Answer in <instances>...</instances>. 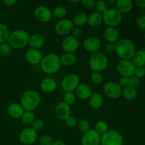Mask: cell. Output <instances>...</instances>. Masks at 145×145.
<instances>
[{
    "instance_id": "obj_1",
    "label": "cell",
    "mask_w": 145,
    "mask_h": 145,
    "mask_svg": "<svg viewBox=\"0 0 145 145\" xmlns=\"http://www.w3.org/2000/svg\"><path fill=\"white\" fill-rule=\"evenodd\" d=\"M135 52V45L128 38H121L116 43V53L121 59L131 60Z\"/></svg>"
},
{
    "instance_id": "obj_2",
    "label": "cell",
    "mask_w": 145,
    "mask_h": 145,
    "mask_svg": "<svg viewBox=\"0 0 145 145\" xmlns=\"http://www.w3.org/2000/svg\"><path fill=\"white\" fill-rule=\"evenodd\" d=\"M40 95L35 90H27L23 93L20 99V104L25 110L33 111L40 103Z\"/></svg>"
},
{
    "instance_id": "obj_3",
    "label": "cell",
    "mask_w": 145,
    "mask_h": 145,
    "mask_svg": "<svg viewBox=\"0 0 145 145\" xmlns=\"http://www.w3.org/2000/svg\"><path fill=\"white\" fill-rule=\"evenodd\" d=\"M40 68L47 74H56L61 68L59 56L55 53H48L42 57L40 62Z\"/></svg>"
},
{
    "instance_id": "obj_4",
    "label": "cell",
    "mask_w": 145,
    "mask_h": 145,
    "mask_svg": "<svg viewBox=\"0 0 145 145\" xmlns=\"http://www.w3.org/2000/svg\"><path fill=\"white\" fill-rule=\"evenodd\" d=\"M30 35L24 30H15L10 33L7 42L11 48L16 50L23 49L28 45Z\"/></svg>"
},
{
    "instance_id": "obj_5",
    "label": "cell",
    "mask_w": 145,
    "mask_h": 145,
    "mask_svg": "<svg viewBox=\"0 0 145 145\" xmlns=\"http://www.w3.org/2000/svg\"><path fill=\"white\" fill-rule=\"evenodd\" d=\"M89 65L92 72L101 73L108 66V59L103 52H97L91 54L89 57Z\"/></svg>"
},
{
    "instance_id": "obj_6",
    "label": "cell",
    "mask_w": 145,
    "mask_h": 145,
    "mask_svg": "<svg viewBox=\"0 0 145 145\" xmlns=\"http://www.w3.org/2000/svg\"><path fill=\"white\" fill-rule=\"evenodd\" d=\"M103 15V22L107 27H113L120 25L123 21V14L116 8H108Z\"/></svg>"
},
{
    "instance_id": "obj_7",
    "label": "cell",
    "mask_w": 145,
    "mask_h": 145,
    "mask_svg": "<svg viewBox=\"0 0 145 145\" xmlns=\"http://www.w3.org/2000/svg\"><path fill=\"white\" fill-rule=\"evenodd\" d=\"M100 145H123V137L116 130H108L101 136Z\"/></svg>"
},
{
    "instance_id": "obj_8",
    "label": "cell",
    "mask_w": 145,
    "mask_h": 145,
    "mask_svg": "<svg viewBox=\"0 0 145 145\" xmlns=\"http://www.w3.org/2000/svg\"><path fill=\"white\" fill-rule=\"evenodd\" d=\"M80 84V79L76 74H69L62 80V88L65 92H74Z\"/></svg>"
},
{
    "instance_id": "obj_9",
    "label": "cell",
    "mask_w": 145,
    "mask_h": 145,
    "mask_svg": "<svg viewBox=\"0 0 145 145\" xmlns=\"http://www.w3.org/2000/svg\"><path fill=\"white\" fill-rule=\"evenodd\" d=\"M117 71L121 76H133L135 71V66L130 59H120L117 64Z\"/></svg>"
},
{
    "instance_id": "obj_10",
    "label": "cell",
    "mask_w": 145,
    "mask_h": 145,
    "mask_svg": "<svg viewBox=\"0 0 145 145\" xmlns=\"http://www.w3.org/2000/svg\"><path fill=\"white\" fill-rule=\"evenodd\" d=\"M103 92L108 98L112 99H119L122 96L123 88L115 82H108L103 87Z\"/></svg>"
},
{
    "instance_id": "obj_11",
    "label": "cell",
    "mask_w": 145,
    "mask_h": 145,
    "mask_svg": "<svg viewBox=\"0 0 145 145\" xmlns=\"http://www.w3.org/2000/svg\"><path fill=\"white\" fill-rule=\"evenodd\" d=\"M74 28L73 22L69 18H63L58 21L55 25V31L59 35H67L72 33Z\"/></svg>"
},
{
    "instance_id": "obj_12",
    "label": "cell",
    "mask_w": 145,
    "mask_h": 145,
    "mask_svg": "<svg viewBox=\"0 0 145 145\" xmlns=\"http://www.w3.org/2000/svg\"><path fill=\"white\" fill-rule=\"evenodd\" d=\"M38 139V133L31 127H26L21 131L18 135L20 142L25 145L33 144Z\"/></svg>"
},
{
    "instance_id": "obj_13",
    "label": "cell",
    "mask_w": 145,
    "mask_h": 145,
    "mask_svg": "<svg viewBox=\"0 0 145 145\" xmlns=\"http://www.w3.org/2000/svg\"><path fill=\"white\" fill-rule=\"evenodd\" d=\"M33 14L35 19L42 24L50 22L53 17L52 11L45 6H39L36 7L34 10Z\"/></svg>"
},
{
    "instance_id": "obj_14",
    "label": "cell",
    "mask_w": 145,
    "mask_h": 145,
    "mask_svg": "<svg viewBox=\"0 0 145 145\" xmlns=\"http://www.w3.org/2000/svg\"><path fill=\"white\" fill-rule=\"evenodd\" d=\"M83 46L86 52L93 54L99 52L101 48V42L97 37L91 36L84 40Z\"/></svg>"
},
{
    "instance_id": "obj_15",
    "label": "cell",
    "mask_w": 145,
    "mask_h": 145,
    "mask_svg": "<svg viewBox=\"0 0 145 145\" xmlns=\"http://www.w3.org/2000/svg\"><path fill=\"white\" fill-rule=\"evenodd\" d=\"M80 42L79 39L74 38L72 35H68L62 40V48L65 52L74 53L79 48Z\"/></svg>"
},
{
    "instance_id": "obj_16",
    "label": "cell",
    "mask_w": 145,
    "mask_h": 145,
    "mask_svg": "<svg viewBox=\"0 0 145 145\" xmlns=\"http://www.w3.org/2000/svg\"><path fill=\"white\" fill-rule=\"evenodd\" d=\"M81 142L82 145H100L101 135L95 131L94 129H91L86 133H84Z\"/></svg>"
},
{
    "instance_id": "obj_17",
    "label": "cell",
    "mask_w": 145,
    "mask_h": 145,
    "mask_svg": "<svg viewBox=\"0 0 145 145\" xmlns=\"http://www.w3.org/2000/svg\"><path fill=\"white\" fill-rule=\"evenodd\" d=\"M55 115L58 119L65 121V119L71 116V107L70 106L65 103V102H59L55 107Z\"/></svg>"
},
{
    "instance_id": "obj_18",
    "label": "cell",
    "mask_w": 145,
    "mask_h": 145,
    "mask_svg": "<svg viewBox=\"0 0 145 145\" xmlns=\"http://www.w3.org/2000/svg\"><path fill=\"white\" fill-rule=\"evenodd\" d=\"M25 57L27 62L32 65H40L43 57L42 52L40 51V50L34 48H29L27 50Z\"/></svg>"
},
{
    "instance_id": "obj_19",
    "label": "cell",
    "mask_w": 145,
    "mask_h": 145,
    "mask_svg": "<svg viewBox=\"0 0 145 145\" xmlns=\"http://www.w3.org/2000/svg\"><path fill=\"white\" fill-rule=\"evenodd\" d=\"M75 94L82 100H89L93 94V91L87 84H80L75 90Z\"/></svg>"
},
{
    "instance_id": "obj_20",
    "label": "cell",
    "mask_w": 145,
    "mask_h": 145,
    "mask_svg": "<svg viewBox=\"0 0 145 145\" xmlns=\"http://www.w3.org/2000/svg\"><path fill=\"white\" fill-rule=\"evenodd\" d=\"M103 37L108 43L116 44L120 40V33L116 28L107 27L103 31Z\"/></svg>"
},
{
    "instance_id": "obj_21",
    "label": "cell",
    "mask_w": 145,
    "mask_h": 145,
    "mask_svg": "<svg viewBox=\"0 0 145 145\" xmlns=\"http://www.w3.org/2000/svg\"><path fill=\"white\" fill-rule=\"evenodd\" d=\"M57 87L56 81L50 77H46L42 79L40 84V88L43 92L50 93L55 91Z\"/></svg>"
},
{
    "instance_id": "obj_22",
    "label": "cell",
    "mask_w": 145,
    "mask_h": 145,
    "mask_svg": "<svg viewBox=\"0 0 145 145\" xmlns=\"http://www.w3.org/2000/svg\"><path fill=\"white\" fill-rule=\"evenodd\" d=\"M25 112L24 108L20 103H12L7 108V113L8 116L14 119L21 118L24 113Z\"/></svg>"
},
{
    "instance_id": "obj_23",
    "label": "cell",
    "mask_w": 145,
    "mask_h": 145,
    "mask_svg": "<svg viewBox=\"0 0 145 145\" xmlns=\"http://www.w3.org/2000/svg\"><path fill=\"white\" fill-rule=\"evenodd\" d=\"M45 38L42 34L35 33L32 35H30L28 45L31 48L39 50L45 45Z\"/></svg>"
},
{
    "instance_id": "obj_24",
    "label": "cell",
    "mask_w": 145,
    "mask_h": 145,
    "mask_svg": "<svg viewBox=\"0 0 145 145\" xmlns=\"http://www.w3.org/2000/svg\"><path fill=\"white\" fill-rule=\"evenodd\" d=\"M116 8L122 14L129 13L133 7L132 0H117L116 1Z\"/></svg>"
},
{
    "instance_id": "obj_25",
    "label": "cell",
    "mask_w": 145,
    "mask_h": 145,
    "mask_svg": "<svg viewBox=\"0 0 145 145\" xmlns=\"http://www.w3.org/2000/svg\"><path fill=\"white\" fill-rule=\"evenodd\" d=\"M104 99L103 96L99 93H95L91 95L89 99V104L92 109L98 110L103 106Z\"/></svg>"
},
{
    "instance_id": "obj_26",
    "label": "cell",
    "mask_w": 145,
    "mask_h": 145,
    "mask_svg": "<svg viewBox=\"0 0 145 145\" xmlns=\"http://www.w3.org/2000/svg\"><path fill=\"white\" fill-rule=\"evenodd\" d=\"M61 66L71 67L74 65L76 62V57L74 53L65 52L59 56Z\"/></svg>"
},
{
    "instance_id": "obj_27",
    "label": "cell",
    "mask_w": 145,
    "mask_h": 145,
    "mask_svg": "<svg viewBox=\"0 0 145 145\" xmlns=\"http://www.w3.org/2000/svg\"><path fill=\"white\" fill-rule=\"evenodd\" d=\"M103 23V15L96 11L88 15L87 24L91 27H98Z\"/></svg>"
},
{
    "instance_id": "obj_28",
    "label": "cell",
    "mask_w": 145,
    "mask_h": 145,
    "mask_svg": "<svg viewBox=\"0 0 145 145\" xmlns=\"http://www.w3.org/2000/svg\"><path fill=\"white\" fill-rule=\"evenodd\" d=\"M131 61L135 67H144L145 65V50H140L136 51Z\"/></svg>"
},
{
    "instance_id": "obj_29",
    "label": "cell",
    "mask_w": 145,
    "mask_h": 145,
    "mask_svg": "<svg viewBox=\"0 0 145 145\" xmlns=\"http://www.w3.org/2000/svg\"><path fill=\"white\" fill-rule=\"evenodd\" d=\"M88 21V15L84 12H79L74 16L73 22L74 25H76V27L83 26L87 24Z\"/></svg>"
},
{
    "instance_id": "obj_30",
    "label": "cell",
    "mask_w": 145,
    "mask_h": 145,
    "mask_svg": "<svg viewBox=\"0 0 145 145\" xmlns=\"http://www.w3.org/2000/svg\"><path fill=\"white\" fill-rule=\"evenodd\" d=\"M122 96L126 100L133 101L137 98V91L135 88L129 86L125 88H123V91H122Z\"/></svg>"
},
{
    "instance_id": "obj_31",
    "label": "cell",
    "mask_w": 145,
    "mask_h": 145,
    "mask_svg": "<svg viewBox=\"0 0 145 145\" xmlns=\"http://www.w3.org/2000/svg\"><path fill=\"white\" fill-rule=\"evenodd\" d=\"M21 120L24 125H31L34 122V120H35V117L33 113V111L25 110L23 116H21Z\"/></svg>"
},
{
    "instance_id": "obj_32",
    "label": "cell",
    "mask_w": 145,
    "mask_h": 145,
    "mask_svg": "<svg viewBox=\"0 0 145 145\" xmlns=\"http://www.w3.org/2000/svg\"><path fill=\"white\" fill-rule=\"evenodd\" d=\"M52 16L61 20L65 18V17L67 16V8L65 7L57 6V7H56L52 10Z\"/></svg>"
},
{
    "instance_id": "obj_33",
    "label": "cell",
    "mask_w": 145,
    "mask_h": 145,
    "mask_svg": "<svg viewBox=\"0 0 145 145\" xmlns=\"http://www.w3.org/2000/svg\"><path fill=\"white\" fill-rule=\"evenodd\" d=\"M10 33L8 27L6 24L0 23V43L7 42Z\"/></svg>"
},
{
    "instance_id": "obj_34",
    "label": "cell",
    "mask_w": 145,
    "mask_h": 145,
    "mask_svg": "<svg viewBox=\"0 0 145 145\" xmlns=\"http://www.w3.org/2000/svg\"><path fill=\"white\" fill-rule=\"evenodd\" d=\"M95 131L100 135L101 136L103 135V134L106 133L108 129V125L106 122L103 121V120H99L95 125Z\"/></svg>"
},
{
    "instance_id": "obj_35",
    "label": "cell",
    "mask_w": 145,
    "mask_h": 145,
    "mask_svg": "<svg viewBox=\"0 0 145 145\" xmlns=\"http://www.w3.org/2000/svg\"><path fill=\"white\" fill-rule=\"evenodd\" d=\"M108 5L107 4L106 1H104V0H99V1H96L94 8H96V12L103 14L108 9Z\"/></svg>"
},
{
    "instance_id": "obj_36",
    "label": "cell",
    "mask_w": 145,
    "mask_h": 145,
    "mask_svg": "<svg viewBox=\"0 0 145 145\" xmlns=\"http://www.w3.org/2000/svg\"><path fill=\"white\" fill-rule=\"evenodd\" d=\"M76 96L74 92H65L63 97V102L69 106L74 104L76 102Z\"/></svg>"
},
{
    "instance_id": "obj_37",
    "label": "cell",
    "mask_w": 145,
    "mask_h": 145,
    "mask_svg": "<svg viewBox=\"0 0 145 145\" xmlns=\"http://www.w3.org/2000/svg\"><path fill=\"white\" fill-rule=\"evenodd\" d=\"M91 82L95 85H100L103 81V76L100 72H92L90 76Z\"/></svg>"
},
{
    "instance_id": "obj_38",
    "label": "cell",
    "mask_w": 145,
    "mask_h": 145,
    "mask_svg": "<svg viewBox=\"0 0 145 145\" xmlns=\"http://www.w3.org/2000/svg\"><path fill=\"white\" fill-rule=\"evenodd\" d=\"M12 48L7 42L0 43V53L4 57H8L11 54Z\"/></svg>"
},
{
    "instance_id": "obj_39",
    "label": "cell",
    "mask_w": 145,
    "mask_h": 145,
    "mask_svg": "<svg viewBox=\"0 0 145 145\" xmlns=\"http://www.w3.org/2000/svg\"><path fill=\"white\" fill-rule=\"evenodd\" d=\"M77 125L79 131H80L81 133H83V134L84 133H86V132L89 131V130H91L90 123H89V122L86 120H84L83 119V120H79L77 123Z\"/></svg>"
},
{
    "instance_id": "obj_40",
    "label": "cell",
    "mask_w": 145,
    "mask_h": 145,
    "mask_svg": "<svg viewBox=\"0 0 145 145\" xmlns=\"http://www.w3.org/2000/svg\"><path fill=\"white\" fill-rule=\"evenodd\" d=\"M53 142V139L49 135H43L42 136H41L39 140L40 145H52Z\"/></svg>"
},
{
    "instance_id": "obj_41",
    "label": "cell",
    "mask_w": 145,
    "mask_h": 145,
    "mask_svg": "<svg viewBox=\"0 0 145 145\" xmlns=\"http://www.w3.org/2000/svg\"><path fill=\"white\" fill-rule=\"evenodd\" d=\"M44 127V122L42 119H35L33 124L31 125V128L33 129L35 131L38 133V131L42 130Z\"/></svg>"
},
{
    "instance_id": "obj_42",
    "label": "cell",
    "mask_w": 145,
    "mask_h": 145,
    "mask_svg": "<svg viewBox=\"0 0 145 145\" xmlns=\"http://www.w3.org/2000/svg\"><path fill=\"white\" fill-rule=\"evenodd\" d=\"M65 123L67 127H70V128H73V127H76L77 125V120L76 118L73 116H69V117L65 120Z\"/></svg>"
},
{
    "instance_id": "obj_43",
    "label": "cell",
    "mask_w": 145,
    "mask_h": 145,
    "mask_svg": "<svg viewBox=\"0 0 145 145\" xmlns=\"http://www.w3.org/2000/svg\"><path fill=\"white\" fill-rule=\"evenodd\" d=\"M80 2L82 3V6L87 9H91L94 8L95 4H96V1L94 0H82Z\"/></svg>"
},
{
    "instance_id": "obj_44",
    "label": "cell",
    "mask_w": 145,
    "mask_h": 145,
    "mask_svg": "<svg viewBox=\"0 0 145 145\" xmlns=\"http://www.w3.org/2000/svg\"><path fill=\"white\" fill-rule=\"evenodd\" d=\"M118 84L122 88H125L130 86V77L127 76H121L119 80Z\"/></svg>"
},
{
    "instance_id": "obj_45",
    "label": "cell",
    "mask_w": 145,
    "mask_h": 145,
    "mask_svg": "<svg viewBox=\"0 0 145 145\" xmlns=\"http://www.w3.org/2000/svg\"><path fill=\"white\" fill-rule=\"evenodd\" d=\"M137 27L142 30H145V15L140 16L137 20Z\"/></svg>"
},
{
    "instance_id": "obj_46",
    "label": "cell",
    "mask_w": 145,
    "mask_h": 145,
    "mask_svg": "<svg viewBox=\"0 0 145 145\" xmlns=\"http://www.w3.org/2000/svg\"><path fill=\"white\" fill-rule=\"evenodd\" d=\"M140 79L137 78V76L133 75V76L130 77V86L133 88H137L140 84Z\"/></svg>"
},
{
    "instance_id": "obj_47",
    "label": "cell",
    "mask_w": 145,
    "mask_h": 145,
    "mask_svg": "<svg viewBox=\"0 0 145 145\" xmlns=\"http://www.w3.org/2000/svg\"><path fill=\"white\" fill-rule=\"evenodd\" d=\"M104 49L105 51H106L107 53H114V52H116V44L108 43H108L106 44V45H105Z\"/></svg>"
},
{
    "instance_id": "obj_48",
    "label": "cell",
    "mask_w": 145,
    "mask_h": 145,
    "mask_svg": "<svg viewBox=\"0 0 145 145\" xmlns=\"http://www.w3.org/2000/svg\"><path fill=\"white\" fill-rule=\"evenodd\" d=\"M134 75L137 76V78H139V79L144 77L145 76V71L144 67H136Z\"/></svg>"
},
{
    "instance_id": "obj_49",
    "label": "cell",
    "mask_w": 145,
    "mask_h": 145,
    "mask_svg": "<svg viewBox=\"0 0 145 145\" xmlns=\"http://www.w3.org/2000/svg\"><path fill=\"white\" fill-rule=\"evenodd\" d=\"M82 30L80 28H79V27H76V28H74L73 31H72V36L77 38V39H79V38L82 36Z\"/></svg>"
},
{
    "instance_id": "obj_50",
    "label": "cell",
    "mask_w": 145,
    "mask_h": 145,
    "mask_svg": "<svg viewBox=\"0 0 145 145\" xmlns=\"http://www.w3.org/2000/svg\"><path fill=\"white\" fill-rule=\"evenodd\" d=\"M17 1L16 0H4V4L7 7H12L14 4H16Z\"/></svg>"
},
{
    "instance_id": "obj_51",
    "label": "cell",
    "mask_w": 145,
    "mask_h": 145,
    "mask_svg": "<svg viewBox=\"0 0 145 145\" xmlns=\"http://www.w3.org/2000/svg\"><path fill=\"white\" fill-rule=\"evenodd\" d=\"M136 3L140 8H145V0H137Z\"/></svg>"
},
{
    "instance_id": "obj_52",
    "label": "cell",
    "mask_w": 145,
    "mask_h": 145,
    "mask_svg": "<svg viewBox=\"0 0 145 145\" xmlns=\"http://www.w3.org/2000/svg\"><path fill=\"white\" fill-rule=\"evenodd\" d=\"M52 145H67V144H65V142L62 141V140H55V141H54Z\"/></svg>"
},
{
    "instance_id": "obj_53",
    "label": "cell",
    "mask_w": 145,
    "mask_h": 145,
    "mask_svg": "<svg viewBox=\"0 0 145 145\" xmlns=\"http://www.w3.org/2000/svg\"><path fill=\"white\" fill-rule=\"evenodd\" d=\"M106 3H107V4L109 6H111V5H113V4H116V1L115 0H107V1H106Z\"/></svg>"
},
{
    "instance_id": "obj_54",
    "label": "cell",
    "mask_w": 145,
    "mask_h": 145,
    "mask_svg": "<svg viewBox=\"0 0 145 145\" xmlns=\"http://www.w3.org/2000/svg\"><path fill=\"white\" fill-rule=\"evenodd\" d=\"M70 2L71 3H79V1H70Z\"/></svg>"
},
{
    "instance_id": "obj_55",
    "label": "cell",
    "mask_w": 145,
    "mask_h": 145,
    "mask_svg": "<svg viewBox=\"0 0 145 145\" xmlns=\"http://www.w3.org/2000/svg\"><path fill=\"white\" fill-rule=\"evenodd\" d=\"M144 40H145V32H144Z\"/></svg>"
},
{
    "instance_id": "obj_56",
    "label": "cell",
    "mask_w": 145,
    "mask_h": 145,
    "mask_svg": "<svg viewBox=\"0 0 145 145\" xmlns=\"http://www.w3.org/2000/svg\"><path fill=\"white\" fill-rule=\"evenodd\" d=\"M144 71H145V65H144Z\"/></svg>"
}]
</instances>
